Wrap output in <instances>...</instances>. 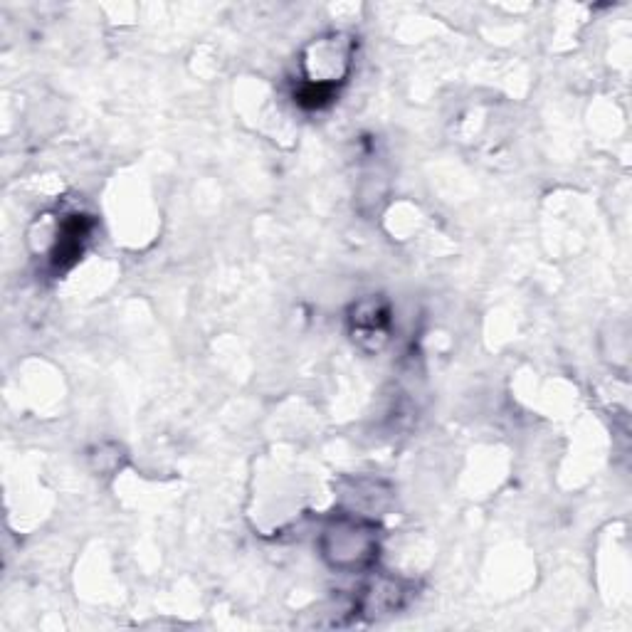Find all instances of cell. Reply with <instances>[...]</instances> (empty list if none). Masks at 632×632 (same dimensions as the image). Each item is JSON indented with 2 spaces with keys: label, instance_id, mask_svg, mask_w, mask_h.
Masks as SVG:
<instances>
[{
  "label": "cell",
  "instance_id": "obj_1",
  "mask_svg": "<svg viewBox=\"0 0 632 632\" xmlns=\"http://www.w3.org/2000/svg\"><path fill=\"white\" fill-rule=\"evenodd\" d=\"M321 553L336 571H363L378 558L376 524L351 514L331 519L321 531Z\"/></svg>",
  "mask_w": 632,
  "mask_h": 632
},
{
  "label": "cell",
  "instance_id": "obj_3",
  "mask_svg": "<svg viewBox=\"0 0 632 632\" xmlns=\"http://www.w3.org/2000/svg\"><path fill=\"white\" fill-rule=\"evenodd\" d=\"M391 591H393V588H391ZM391 591H388V593H391ZM398 595H400V593H395V595H391V598H388V603H391V608H398ZM381 608H383V600H381V598L373 600L371 610H381Z\"/></svg>",
  "mask_w": 632,
  "mask_h": 632
},
{
  "label": "cell",
  "instance_id": "obj_2",
  "mask_svg": "<svg viewBox=\"0 0 632 632\" xmlns=\"http://www.w3.org/2000/svg\"><path fill=\"white\" fill-rule=\"evenodd\" d=\"M89 220L84 215H72L70 220H65L60 230V240L55 247V265L57 267H70L72 262L82 255V245L89 235Z\"/></svg>",
  "mask_w": 632,
  "mask_h": 632
}]
</instances>
